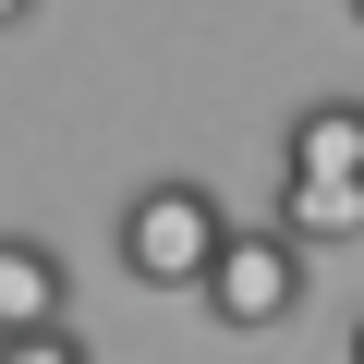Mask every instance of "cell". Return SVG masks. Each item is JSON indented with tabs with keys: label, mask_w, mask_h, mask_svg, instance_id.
I'll return each instance as SVG.
<instances>
[{
	"label": "cell",
	"mask_w": 364,
	"mask_h": 364,
	"mask_svg": "<svg viewBox=\"0 0 364 364\" xmlns=\"http://www.w3.org/2000/svg\"><path fill=\"white\" fill-rule=\"evenodd\" d=\"M219 231H231V207L207 195V182L195 170H158V182H134V207H122V279L195 291L207 255H219Z\"/></svg>",
	"instance_id": "6da1fadb"
},
{
	"label": "cell",
	"mask_w": 364,
	"mask_h": 364,
	"mask_svg": "<svg viewBox=\"0 0 364 364\" xmlns=\"http://www.w3.org/2000/svg\"><path fill=\"white\" fill-rule=\"evenodd\" d=\"M195 291H207V316H219V328H243V340H255V328H291V316H304V291H316V255H291L279 231H243V219H231Z\"/></svg>",
	"instance_id": "7a4b0ae2"
},
{
	"label": "cell",
	"mask_w": 364,
	"mask_h": 364,
	"mask_svg": "<svg viewBox=\"0 0 364 364\" xmlns=\"http://www.w3.org/2000/svg\"><path fill=\"white\" fill-rule=\"evenodd\" d=\"M291 255H340L364 243V182H316V170H279V219H267Z\"/></svg>",
	"instance_id": "3957f363"
},
{
	"label": "cell",
	"mask_w": 364,
	"mask_h": 364,
	"mask_svg": "<svg viewBox=\"0 0 364 364\" xmlns=\"http://www.w3.org/2000/svg\"><path fill=\"white\" fill-rule=\"evenodd\" d=\"M49 316H73V267L37 231H0V340H13V328H49Z\"/></svg>",
	"instance_id": "277c9868"
},
{
	"label": "cell",
	"mask_w": 364,
	"mask_h": 364,
	"mask_svg": "<svg viewBox=\"0 0 364 364\" xmlns=\"http://www.w3.org/2000/svg\"><path fill=\"white\" fill-rule=\"evenodd\" d=\"M291 170H316V182H364V109L352 97H316V109H291V146H279Z\"/></svg>",
	"instance_id": "5b68a950"
},
{
	"label": "cell",
	"mask_w": 364,
	"mask_h": 364,
	"mask_svg": "<svg viewBox=\"0 0 364 364\" xmlns=\"http://www.w3.org/2000/svg\"><path fill=\"white\" fill-rule=\"evenodd\" d=\"M0 364H85V340H73V316H49V328H13V340H0Z\"/></svg>",
	"instance_id": "8992f818"
},
{
	"label": "cell",
	"mask_w": 364,
	"mask_h": 364,
	"mask_svg": "<svg viewBox=\"0 0 364 364\" xmlns=\"http://www.w3.org/2000/svg\"><path fill=\"white\" fill-rule=\"evenodd\" d=\"M25 13H37V0H0V37H13V25H25Z\"/></svg>",
	"instance_id": "52a82bcc"
}]
</instances>
